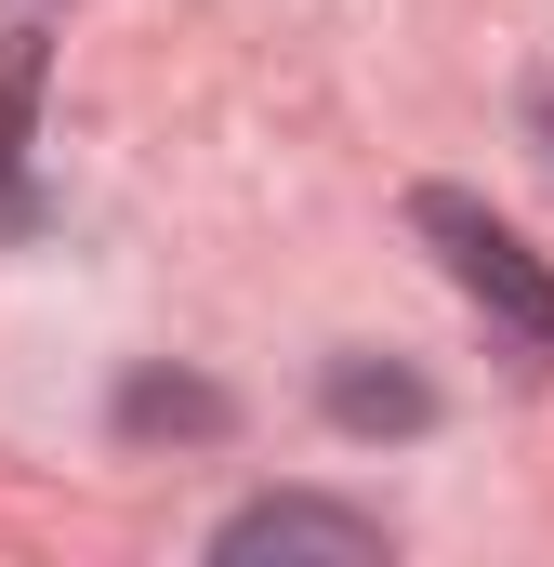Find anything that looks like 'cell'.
Here are the masks:
<instances>
[{"instance_id":"1","label":"cell","mask_w":554,"mask_h":567,"mask_svg":"<svg viewBox=\"0 0 554 567\" xmlns=\"http://www.w3.org/2000/svg\"><path fill=\"white\" fill-rule=\"evenodd\" d=\"M410 225L435 238V265L475 290V303H489V317H502L529 357H554V265L515 238V225H489V212H475V198H449V185H422V198H410Z\"/></svg>"},{"instance_id":"2","label":"cell","mask_w":554,"mask_h":567,"mask_svg":"<svg viewBox=\"0 0 554 567\" xmlns=\"http://www.w3.org/2000/svg\"><path fill=\"white\" fill-rule=\"evenodd\" d=\"M212 555L252 567V555H330V567H383V528L370 515H343V502H304V488H277V502H238L225 528H212Z\"/></svg>"},{"instance_id":"3","label":"cell","mask_w":554,"mask_h":567,"mask_svg":"<svg viewBox=\"0 0 554 567\" xmlns=\"http://www.w3.org/2000/svg\"><path fill=\"white\" fill-rule=\"evenodd\" d=\"M330 423H357V435H422V423H435V396H422L410 370H357V357H343V370H330Z\"/></svg>"},{"instance_id":"4","label":"cell","mask_w":554,"mask_h":567,"mask_svg":"<svg viewBox=\"0 0 554 567\" xmlns=\"http://www.w3.org/2000/svg\"><path fill=\"white\" fill-rule=\"evenodd\" d=\"M133 423H198V435H212L225 410H212V396H172V383H133Z\"/></svg>"},{"instance_id":"5","label":"cell","mask_w":554,"mask_h":567,"mask_svg":"<svg viewBox=\"0 0 554 567\" xmlns=\"http://www.w3.org/2000/svg\"><path fill=\"white\" fill-rule=\"evenodd\" d=\"M542 133H554V106H542Z\"/></svg>"}]
</instances>
